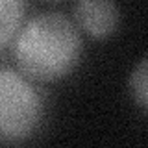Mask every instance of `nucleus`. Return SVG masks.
Returning <instances> with one entry per match:
<instances>
[{
  "label": "nucleus",
  "instance_id": "nucleus-1",
  "mask_svg": "<svg viewBox=\"0 0 148 148\" xmlns=\"http://www.w3.org/2000/svg\"><path fill=\"white\" fill-rule=\"evenodd\" d=\"M82 52L83 41L78 26L58 11L32 17L21 26L13 41L17 71L39 83L59 82L72 74Z\"/></svg>",
  "mask_w": 148,
  "mask_h": 148
},
{
  "label": "nucleus",
  "instance_id": "nucleus-2",
  "mask_svg": "<svg viewBox=\"0 0 148 148\" xmlns=\"http://www.w3.org/2000/svg\"><path fill=\"white\" fill-rule=\"evenodd\" d=\"M45 119L39 89L15 69L0 67V143L18 145L34 137Z\"/></svg>",
  "mask_w": 148,
  "mask_h": 148
},
{
  "label": "nucleus",
  "instance_id": "nucleus-3",
  "mask_svg": "<svg viewBox=\"0 0 148 148\" xmlns=\"http://www.w3.org/2000/svg\"><path fill=\"white\" fill-rule=\"evenodd\" d=\"M74 24L92 39H108L119 30L120 9L115 0H76Z\"/></svg>",
  "mask_w": 148,
  "mask_h": 148
},
{
  "label": "nucleus",
  "instance_id": "nucleus-4",
  "mask_svg": "<svg viewBox=\"0 0 148 148\" xmlns=\"http://www.w3.org/2000/svg\"><path fill=\"white\" fill-rule=\"evenodd\" d=\"M24 0H0V50L13 45L15 37L24 24Z\"/></svg>",
  "mask_w": 148,
  "mask_h": 148
},
{
  "label": "nucleus",
  "instance_id": "nucleus-5",
  "mask_svg": "<svg viewBox=\"0 0 148 148\" xmlns=\"http://www.w3.org/2000/svg\"><path fill=\"white\" fill-rule=\"evenodd\" d=\"M128 89H130L133 104L143 113H146V109H148V59L146 58H143L139 61V65L132 71Z\"/></svg>",
  "mask_w": 148,
  "mask_h": 148
},
{
  "label": "nucleus",
  "instance_id": "nucleus-6",
  "mask_svg": "<svg viewBox=\"0 0 148 148\" xmlns=\"http://www.w3.org/2000/svg\"><path fill=\"white\" fill-rule=\"evenodd\" d=\"M41 2H63V0H41Z\"/></svg>",
  "mask_w": 148,
  "mask_h": 148
}]
</instances>
